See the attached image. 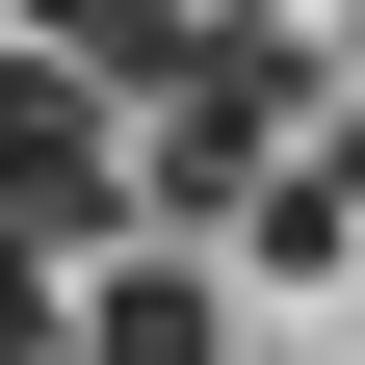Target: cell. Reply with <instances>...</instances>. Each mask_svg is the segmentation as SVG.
Returning a JSON list of instances; mask_svg holds the SVG:
<instances>
[{
	"mask_svg": "<svg viewBox=\"0 0 365 365\" xmlns=\"http://www.w3.org/2000/svg\"><path fill=\"white\" fill-rule=\"evenodd\" d=\"M0 235H53V261L130 235V105L53 53V26H0Z\"/></svg>",
	"mask_w": 365,
	"mask_h": 365,
	"instance_id": "6da1fadb",
	"label": "cell"
},
{
	"mask_svg": "<svg viewBox=\"0 0 365 365\" xmlns=\"http://www.w3.org/2000/svg\"><path fill=\"white\" fill-rule=\"evenodd\" d=\"M0 365H53V235H0Z\"/></svg>",
	"mask_w": 365,
	"mask_h": 365,
	"instance_id": "277c9868",
	"label": "cell"
},
{
	"mask_svg": "<svg viewBox=\"0 0 365 365\" xmlns=\"http://www.w3.org/2000/svg\"><path fill=\"white\" fill-rule=\"evenodd\" d=\"M53 365H235V287H209L182 235H130L105 287H53Z\"/></svg>",
	"mask_w": 365,
	"mask_h": 365,
	"instance_id": "7a4b0ae2",
	"label": "cell"
},
{
	"mask_svg": "<svg viewBox=\"0 0 365 365\" xmlns=\"http://www.w3.org/2000/svg\"><path fill=\"white\" fill-rule=\"evenodd\" d=\"M0 26H78V0H0Z\"/></svg>",
	"mask_w": 365,
	"mask_h": 365,
	"instance_id": "8992f818",
	"label": "cell"
},
{
	"mask_svg": "<svg viewBox=\"0 0 365 365\" xmlns=\"http://www.w3.org/2000/svg\"><path fill=\"white\" fill-rule=\"evenodd\" d=\"M287 157H313V182H339V209H365V105H313V130H287Z\"/></svg>",
	"mask_w": 365,
	"mask_h": 365,
	"instance_id": "5b68a950",
	"label": "cell"
},
{
	"mask_svg": "<svg viewBox=\"0 0 365 365\" xmlns=\"http://www.w3.org/2000/svg\"><path fill=\"white\" fill-rule=\"evenodd\" d=\"M209 235H235V261H287V287H313V261H365V209H339V182H313V157H261L235 209H209Z\"/></svg>",
	"mask_w": 365,
	"mask_h": 365,
	"instance_id": "3957f363",
	"label": "cell"
}]
</instances>
